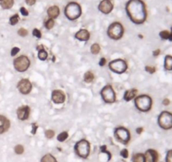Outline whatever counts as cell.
<instances>
[{
    "mask_svg": "<svg viewBox=\"0 0 172 162\" xmlns=\"http://www.w3.org/2000/svg\"><path fill=\"white\" fill-rule=\"evenodd\" d=\"M169 40L172 42V27H171V32H170V38H169Z\"/></svg>",
    "mask_w": 172,
    "mask_h": 162,
    "instance_id": "obj_44",
    "label": "cell"
},
{
    "mask_svg": "<svg viewBox=\"0 0 172 162\" xmlns=\"http://www.w3.org/2000/svg\"><path fill=\"white\" fill-rule=\"evenodd\" d=\"M35 2H36V0H25V3H26L28 5H30V6L34 5V4L35 3Z\"/></svg>",
    "mask_w": 172,
    "mask_h": 162,
    "instance_id": "obj_41",
    "label": "cell"
},
{
    "mask_svg": "<svg viewBox=\"0 0 172 162\" xmlns=\"http://www.w3.org/2000/svg\"><path fill=\"white\" fill-rule=\"evenodd\" d=\"M144 156L147 162H158V160H159L158 152L154 150H148L145 152Z\"/></svg>",
    "mask_w": 172,
    "mask_h": 162,
    "instance_id": "obj_16",
    "label": "cell"
},
{
    "mask_svg": "<svg viewBox=\"0 0 172 162\" xmlns=\"http://www.w3.org/2000/svg\"><path fill=\"white\" fill-rule=\"evenodd\" d=\"M81 6L76 2H71L65 7L64 14L69 21H75L78 19L81 16Z\"/></svg>",
    "mask_w": 172,
    "mask_h": 162,
    "instance_id": "obj_2",
    "label": "cell"
},
{
    "mask_svg": "<svg viewBox=\"0 0 172 162\" xmlns=\"http://www.w3.org/2000/svg\"><path fill=\"white\" fill-rule=\"evenodd\" d=\"M17 89L22 95H28L32 90V84L28 79H22L17 85Z\"/></svg>",
    "mask_w": 172,
    "mask_h": 162,
    "instance_id": "obj_11",
    "label": "cell"
},
{
    "mask_svg": "<svg viewBox=\"0 0 172 162\" xmlns=\"http://www.w3.org/2000/svg\"><path fill=\"white\" fill-rule=\"evenodd\" d=\"M132 162H147L145 156L142 153H137L132 156Z\"/></svg>",
    "mask_w": 172,
    "mask_h": 162,
    "instance_id": "obj_23",
    "label": "cell"
},
{
    "mask_svg": "<svg viewBox=\"0 0 172 162\" xmlns=\"http://www.w3.org/2000/svg\"><path fill=\"white\" fill-rule=\"evenodd\" d=\"M160 49H158V50H155V51L153 53V55H154V57H156V56H158V55L160 54Z\"/></svg>",
    "mask_w": 172,
    "mask_h": 162,
    "instance_id": "obj_43",
    "label": "cell"
},
{
    "mask_svg": "<svg viewBox=\"0 0 172 162\" xmlns=\"http://www.w3.org/2000/svg\"><path fill=\"white\" fill-rule=\"evenodd\" d=\"M114 5L111 0H102L98 6V10L104 14H109L113 10Z\"/></svg>",
    "mask_w": 172,
    "mask_h": 162,
    "instance_id": "obj_12",
    "label": "cell"
},
{
    "mask_svg": "<svg viewBox=\"0 0 172 162\" xmlns=\"http://www.w3.org/2000/svg\"><path fill=\"white\" fill-rule=\"evenodd\" d=\"M37 49H38V57H39V59L42 60V61L46 60V58L48 57V54L46 53V51L43 48L42 46H39L37 47Z\"/></svg>",
    "mask_w": 172,
    "mask_h": 162,
    "instance_id": "obj_20",
    "label": "cell"
},
{
    "mask_svg": "<svg viewBox=\"0 0 172 162\" xmlns=\"http://www.w3.org/2000/svg\"><path fill=\"white\" fill-rule=\"evenodd\" d=\"M14 0H1L0 5L3 10H10L14 5Z\"/></svg>",
    "mask_w": 172,
    "mask_h": 162,
    "instance_id": "obj_21",
    "label": "cell"
},
{
    "mask_svg": "<svg viewBox=\"0 0 172 162\" xmlns=\"http://www.w3.org/2000/svg\"><path fill=\"white\" fill-rule=\"evenodd\" d=\"M74 150L79 157H81L83 159L88 158L89 152H90V144H89V141L86 140L85 139L78 141L74 146Z\"/></svg>",
    "mask_w": 172,
    "mask_h": 162,
    "instance_id": "obj_5",
    "label": "cell"
},
{
    "mask_svg": "<svg viewBox=\"0 0 172 162\" xmlns=\"http://www.w3.org/2000/svg\"><path fill=\"white\" fill-rule=\"evenodd\" d=\"M84 79H85V83H89V84L92 83L94 81V79H95V75H94V74L92 72L88 71V72H86L85 75H84Z\"/></svg>",
    "mask_w": 172,
    "mask_h": 162,
    "instance_id": "obj_24",
    "label": "cell"
},
{
    "mask_svg": "<svg viewBox=\"0 0 172 162\" xmlns=\"http://www.w3.org/2000/svg\"><path fill=\"white\" fill-rule=\"evenodd\" d=\"M134 104L139 111L142 112H147L150 111L153 100L152 98L148 95H141L134 99Z\"/></svg>",
    "mask_w": 172,
    "mask_h": 162,
    "instance_id": "obj_3",
    "label": "cell"
},
{
    "mask_svg": "<svg viewBox=\"0 0 172 162\" xmlns=\"http://www.w3.org/2000/svg\"><path fill=\"white\" fill-rule=\"evenodd\" d=\"M100 96H101L102 100H104V102H106L107 104H111L116 101L117 96H116L115 90H113L112 86L110 85H107L101 89Z\"/></svg>",
    "mask_w": 172,
    "mask_h": 162,
    "instance_id": "obj_8",
    "label": "cell"
},
{
    "mask_svg": "<svg viewBox=\"0 0 172 162\" xmlns=\"http://www.w3.org/2000/svg\"><path fill=\"white\" fill-rule=\"evenodd\" d=\"M124 34V28L120 22L111 23L107 29L108 36L111 40H120Z\"/></svg>",
    "mask_w": 172,
    "mask_h": 162,
    "instance_id": "obj_4",
    "label": "cell"
},
{
    "mask_svg": "<svg viewBox=\"0 0 172 162\" xmlns=\"http://www.w3.org/2000/svg\"><path fill=\"white\" fill-rule=\"evenodd\" d=\"M145 70L149 73V74H154L155 72V68L152 67V66H146L145 67Z\"/></svg>",
    "mask_w": 172,
    "mask_h": 162,
    "instance_id": "obj_36",
    "label": "cell"
},
{
    "mask_svg": "<svg viewBox=\"0 0 172 162\" xmlns=\"http://www.w3.org/2000/svg\"><path fill=\"white\" fill-rule=\"evenodd\" d=\"M10 128V122L5 116L0 115V134L6 133Z\"/></svg>",
    "mask_w": 172,
    "mask_h": 162,
    "instance_id": "obj_15",
    "label": "cell"
},
{
    "mask_svg": "<svg viewBox=\"0 0 172 162\" xmlns=\"http://www.w3.org/2000/svg\"><path fill=\"white\" fill-rule=\"evenodd\" d=\"M106 64V58L105 57H102L100 60V63H99V64L100 66H101V67H103V66H105V64Z\"/></svg>",
    "mask_w": 172,
    "mask_h": 162,
    "instance_id": "obj_40",
    "label": "cell"
},
{
    "mask_svg": "<svg viewBox=\"0 0 172 162\" xmlns=\"http://www.w3.org/2000/svg\"><path fill=\"white\" fill-rule=\"evenodd\" d=\"M137 94H138V90L136 89H131L125 91L123 98L126 101H130L137 97Z\"/></svg>",
    "mask_w": 172,
    "mask_h": 162,
    "instance_id": "obj_19",
    "label": "cell"
},
{
    "mask_svg": "<svg viewBox=\"0 0 172 162\" xmlns=\"http://www.w3.org/2000/svg\"><path fill=\"white\" fill-rule=\"evenodd\" d=\"M163 104H164V106H168V105L170 104V100H169V99H164V100H163Z\"/></svg>",
    "mask_w": 172,
    "mask_h": 162,
    "instance_id": "obj_42",
    "label": "cell"
},
{
    "mask_svg": "<svg viewBox=\"0 0 172 162\" xmlns=\"http://www.w3.org/2000/svg\"><path fill=\"white\" fill-rule=\"evenodd\" d=\"M13 64H14V69L17 72L23 73V72H25L26 70H28V68H30L31 61H30V59L27 56L21 55V56L16 57L14 60Z\"/></svg>",
    "mask_w": 172,
    "mask_h": 162,
    "instance_id": "obj_6",
    "label": "cell"
},
{
    "mask_svg": "<svg viewBox=\"0 0 172 162\" xmlns=\"http://www.w3.org/2000/svg\"><path fill=\"white\" fill-rule=\"evenodd\" d=\"M31 108L29 106H22L17 109V118L20 121H25L29 118Z\"/></svg>",
    "mask_w": 172,
    "mask_h": 162,
    "instance_id": "obj_14",
    "label": "cell"
},
{
    "mask_svg": "<svg viewBox=\"0 0 172 162\" xmlns=\"http://www.w3.org/2000/svg\"><path fill=\"white\" fill-rule=\"evenodd\" d=\"M126 12L130 21L141 25L147 19V10L145 3L142 0H129L126 4Z\"/></svg>",
    "mask_w": 172,
    "mask_h": 162,
    "instance_id": "obj_1",
    "label": "cell"
},
{
    "mask_svg": "<svg viewBox=\"0 0 172 162\" xmlns=\"http://www.w3.org/2000/svg\"><path fill=\"white\" fill-rule=\"evenodd\" d=\"M100 45L97 43L93 44L90 47V52L92 53V54H95V55H97V54L100 53Z\"/></svg>",
    "mask_w": 172,
    "mask_h": 162,
    "instance_id": "obj_26",
    "label": "cell"
},
{
    "mask_svg": "<svg viewBox=\"0 0 172 162\" xmlns=\"http://www.w3.org/2000/svg\"><path fill=\"white\" fill-rule=\"evenodd\" d=\"M160 36L163 40H169L170 38V32L168 31H162L160 33Z\"/></svg>",
    "mask_w": 172,
    "mask_h": 162,
    "instance_id": "obj_30",
    "label": "cell"
},
{
    "mask_svg": "<svg viewBox=\"0 0 172 162\" xmlns=\"http://www.w3.org/2000/svg\"><path fill=\"white\" fill-rule=\"evenodd\" d=\"M20 13H21L24 16H28V15H29V12H28V10H27L25 8H24V7H21V8H20Z\"/></svg>",
    "mask_w": 172,
    "mask_h": 162,
    "instance_id": "obj_39",
    "label": "cell"
},
{
    "mask_svg": "<svg viewBox=\"0 0 172 162\" xmlns=\"http://www.w3.org/2000/svg\"><path fill=\"white\" fill-rule=\"evenodd\" d=\"M165 162H172V150H169V151L167 152Z\"/></svg>",
    "mask_w": 172,
    "mask_h": 162,
    "instance_id": "obj_35",
    "label": "cell"
},
{
    "mask_svg": "<svg viewBox=\"0 0 172 162\" xmlns=\"http://www.w3.org/2000/svg\"><path fill=\"white\" fill-rule=\"evenodd\" d=\"M33 36H35L38 39H41L42 38V32L38 29H34L33 30Z\"/></svg>",
    "mask_w": 172,
    "mask_h": 162,
    "instance_id": "obj_34",
    "label": "cell"
},
{
    "mask_svg": "<svg viewBox=\"0 0 172 162\" xmlns=\"http://www.w3.org/2000/svg\"><path fill=\"white\" fill-rule=\"evenodd\" d=\"M54 131L53 130H46V133H45V135H46V137L47 138V139H53L54 137Z\"/></svg>",
    "mask_w": 172,
    "mask_h": 162,
    "instance_id": "obj_32",
    "label": "cell"
},
{
    "mask_svg": "<svg viewBox=\"0 0 172 162\" xmlns=\"http://www.w3.org/2000/svg\"><path fill=\"white\" fill-rule=\"evenodd\" d=\"M68 137V132H62L61 133H59V135L57 136V140L60 142H63L65 141Z\"/></svg>",
    "mask_w": 172,
    "mask_h": 162,
    "instance_id": "obj_29",
    "label": "cell"
},
{
    "mask_svg": "<svg viewBox=\"0 0 172 162\" xmlns=\"http://www.w3.org/2000/svg\"><path fill=\"white\" fill-rule=\"evenodd\" d=\"M121 155L123 158H128V150H126V149L122 150L121 151Z\"/></svg>",
    "mask_w": 172,
    "mask_h": 162,
    "instance_id": "obj_38",
    "label": "cell"
},
{
    "mask_svg": "<svg viewBox=\"0 0 172 162\" xmlns=\"http://www.w3.org/2000/svg\"><path fill=\"white\" fill-rule=\"evenodd\" d=\"M18 35L22 36V37H25V36H26L28 35V31H27V30H25V29H24V28H20V29L18 31Z\"/></svg>",
    "mask_w": 172,
    "mask_h": 162,
    "instance_id": "obj_33",
    "label": "cell"
},
{
    "mask_svg": "<svg viewBox=\"0 0 172 162\" xmlns=\"http://www.w3.org/2000/svg\"><path fill=\"white\" fill-rule=\"evenodd\" d=\"M19 52H20V48L19 47H16V46L13 47L12 50H11V56H15Z\"/></svg>",
    "mask_w": 172,
    "mask_h": 162,
    "instance_id": "obj_37",
    "label": "cell"
},
{
    "mask_svg": "<svg viewBox=\"0 0 172 162\" xmlns=\"http://www.w3.org/2000/svg\"><path fill=\"white\" fill-rule=\"evenodd\" d=\"M0 1H1V0H0Z\"/></svg>",
    "mask_w": 172,
    "mask_h": 162,
    "instance_id": "obj_46",
    "label": "cell"
},
{
    "mask_svg": "<svg viewBox=\"0 0 172 162\" xmlns=\"http://www.w3.org/2000/svg\"><path fill=\"white\" fill-rule=\"evenodd\" d=\"M20 21V17H19V14H14L13 16H11L10 19V24L11 25H15L18 22Z\"/></svg>",
    "mask_w": 172,
    "mask_h": 162,
    "instance_id": "obj_27",
    "label": "cell"
},
{
    "mask_svg": "<svg viewBox=\"0 0 172 162\" xmlns=\"http://www.w3.org/2000/svg\"><path fill=\"white\" fill-rule=\"evenodd\" d=\"M164 68L168 71L172 70V56L167 55L164 57Z\"/></svg>",
    "mask_w": 172,
    "mask_h": 162,
    "instance_id": "obj_22",
    "label": "cell"
},
{
    "mask_svg": "<svg viewBox=\"0 0 172 162\" xmlns=\"http://www.w3.org/2000/svg\"><path fill=\"white\" fill-rule=\"evenodd\" d=\"M66 100L64 92L60 90H54L52 92V100L56 104H63Z\"/></svg>",
    "mask_w": 172,
    "mask_h": 162,
    "instance_id": "obj_13",
    "label": "cell"
},
{
    "mask_svg": "<svg viewBox=\"0 0 172 162\" xmlns=\"http://www.w3.org/2000/svg\"><path fill=\"white\" fill-rule=\"evenodd\" d=\"M114 133H115L116 139L119 142H121L123 144H128L131 135H130V132L128 129H126L124 127H117L115 129Z\"/></svg>",
    "mask_w": 172,
    "mask_h": 162,
    "instance_id": "obj_10",
    "label": "cell"
},
{
    "mask_svg": "<svg viewBox=\"0 0 172 162\" xmlns=\"http://www.w3.org/2000/svg\"><path fill=\"white\" fill-rule=\"evenodd\" d=\"M159 126L164 130L172 129V113L167 111H164L158 118Z\"/></svg>",
    "mask_w": 172,
    "mask_h": 162,
    "instance_id": "obj_7",
    "label": "cell"
},
{
    "mask_svg": "<svg viewBox=\"0 0 172 162\" xmlns=\"http://www.w3.org/2000/svg\"><path fill=\"white\" fill-rule=\"evenodd\" d=\"M60 14V10L57 6L53 5V6H51L48 8L47 10V15L49 17V19H56L58 17V15Z\"/></svg>",
    "mask_w": 172,
    "mask_h": 162,
    "instance_id": "obj_18",
    "label": "cell"
},
{
    "mask_svg": "<svg viewBox=\"0 0 172 162\" xmlns=\"http://www.w3.org/2000/svg\"><path fill=\"white\" fill-rule=\"evenodd\" d=\"M74 37L78 41L87 42V41H89V39L90 37V34L85 29H81V30H79L78 31L76 32V34L74 35Z\"/></svg>",
    "mask_w": 172,
    "mask_h": 162,
    "instance_id": "obj_17",
    "label": "cell"
},
{
    "mask_svg": "<svg viewBox=\"0 0 172 162\" xmlns=\"http://www.w3.org/2000/svg\"><path fill=\"white\" fill-rule=\"evenodd\" d=\"M41 162H57L56 158L53 155H52L51 154H46L42 158Z\"/></svg>",
    "mask_w": 172,
    "mask_h": 162,
    "instance_id": "obj_25",
    "label": "cell"
},
{
    "mask_svg": "<svg viewBox=\"0 0 172 162\" xmlns=\"http://www.w3.org/2000/svg\"><path fill=\"white\" fill-rule=\"evenodd\" d=\"M142 131H143V129H139H139H137V133H140Z\"/></svg>",
    "mask_w": 172,
    "mask_h": 162,
    "instance_id": "obj_45",
    "label": "cell"
},
{
    "mask_svg": "<svg viewBox=\"0 0 172 162\" xmlns=\"http://www.w3.org/2000/svg\"><path fill=\"white\" fill-rule=\"evenodd\" d=\"M109 68L116 74H123L128 69V64L125 60L117 58L110 62Z\"/></svg>",
    "mask_w": 172,
    "mask_h": 162,
    "instance_id": "obj_9",
    "label": "cell"
},
{
    "mask_svg": "<svg viewBox=\"0 0 172 162\" xmlns=\"http://www.w3.org/2000/svg\"><path fill=\"white\" fill-rule=\"evenodd\" d=\"M54 25H55V22H54V20H53V19H48L45 22V27H46L47 30L53 29Z\"/></svg>",
    "mask_w": 172,
    "mask_h": 162,
    "instance_id": "obj_28",
    "label": "cell"
},
{
    "mask_svg": "<svg viewBox=\"0 0 172 162\" xmlns=\"http://www.w3.org/2000/svg\"><path fill=\"white\" fill-rule=\"evenodd\" d=\"M14 152L17 154H21L24 152V147L21 144H17L15 147H14Z\"/></svg>",
    "mask_w": 172,
    "mask_h": 162,
    "instance_id": "obj_31",
    "label": "cell"
}]
</instances>
